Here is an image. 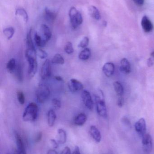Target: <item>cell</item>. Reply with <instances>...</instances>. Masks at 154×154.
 <instances>
[{
  "mask_svg": "<svg viewBox=\"0 0 154 154\" xmlns=\"http://www.w3.org/2000/svg\"><path fill=\"white\" fill-rule=\"evenodd\" d=\"M35 49L27 48L25 51V57L28 64V74L30 79L33 78L38 69V62Z\"/></svg>",
  "mask_w": 154,
  "mask_h": 154,
  "instance_id": "6da1fadb",
  "label": "cell"
},
{
  "mask_svg": "<svg viewBox=\"0 0 154 154\" xmlns=\"http://www.w3.org/2000/svg\"><path fill=\"white\" fill-rule=\"evenodd\" d=\"M39 108L34 102H31L25 108L23 114V120L24 122H33L37 119Z\"/></svg>",
  "mask_w": 154,
  "mask_h": 154,
  "instance_id": "7a4b0ae2",
  "label": "cell"
},
{
  "mask_svg": "<svg viewBox=\"0 0 154 154\" xmlns=\"http://www.w3.org/2000/svg\"><path fill=\"white\" fill-rule=\"evenodd\" d=\"M50 95V91L47 84L41 83L38 86L36 91V97L39 103H45L49 99Z\"/></svg>",
  "mask_w": 154,
  "mask_h": 154,
  "instance_id": "3957f363",
  "label": "cell"
},
{
  "mask_svg": "<svg viewBox=\"0 0 154 154\" xmlns=\"http://www.w3.org/2000/svg\"><path fill=\"white\" fill-rule=\"evenodd\" d=\"M71 28L76 29L83 23V18L81 13L75 7H71L69 12Z\"/></svg>",
  "mask_w": 154,
  "mask_h": 154,
  "instance_id": "277c9868",
  "label": "cell"
},
{
  "mask_svg": "<svg viewBox=\"0 0 154 154\" xmlns=\"http://www.w3.org/2000/svg\"><path fill=\"white\" fill-rule=\"evenodd\" d=\"M95 101L97 112L98 115L102 117L106 118L107 117V111L103 96L101 97L99 95H95Z\"/></svg>",
  "mask_w": 154,
  "mask_h": 154,
  "instance_id": "5b68a950",
  "label": "cell"
},
{
  "mask_svg": "<svg viewBox=\"0 0 154 154\" xmlns=\"http://www.w3.org/2000/svg\"><path fill=\"white\" fill-rule=\"evenodd\" d=\"M52 68L50 61L46 60L42 66L41 69L40 76L43 80H47L51 76Z\"/></svg>",
  "mask_w": 154,
  "mask_h": 154,
  "instance_id": "8992f818",
  "label": "cell"
},
{
  "mask_svg": "<svg viewBox=\"0 0 154 154\" xmlns=\"http://www.w3.org/2000/svg\"><path fill=\"white\" fill-rule=\"evenodd\" d=\"M143 148L144 152L146 154H150L152 150V138L151 135L146 134L143 137L142 140Z\"/></svg>",
  "mask_w": 154,
  "mask_h": 154,
  "instance_id": "52a82bcc",
  "label": "cell"
},
{
  "mask_svg": "<svg viewBox=\"0 0 154 154\" xmlns=\"http://www.w3.org/2000/svg\"><path fill=\"white\" fill-rule=\"evenodd\" d=\"M81 98L85 106L89 110H92L94 108V102L89 91L87 90L82 91Z\"/></svg>",
  "mask_w": 154,
  "mask_h": 154,
  "instance_id": "ba28073f",
  "label": "cell"
},
{
  "mask_svg": "<svg viewBox=\"0 0 154 154\" xmlns=\"http://www.w3.org/2000/svg\"><path fill=\"white\" fill-rule=\"evenodd\" d=\"M68 86L70 91L72 92H77L83 91L84 88L83 84L80 81L74 79L70 80Z\"/></svg>",
  "mask_w": 154,
  "mask_h": 154,
  "instance_id": "9c48e42d",
  "label": "cell"
},
{
  "mask_svg": "<svg viewBox=\"0 0 154 154\" xmlns=\"http://www.w3.org/2000/svg\"><path fill=\"white\" fill-rule=\"evenodd\" d=\"M136 131L141 136L143 137L146 132V123L144 119L141 118L135 125Z\"/></svg>",
  "mask_w": 154,
  "mask_h": 154,
  "instance_id": "30bf717a",
  "label": "cell"
},
{
  "mask_svg": "<svg viewBox=\"0 0 154 154\" xmlns=\"http://www.w3.org/2000/svg\"><path fill=\"white\" fill-rule=\"evenodd\" d=\"M142 28L146 32H150L153 29L154 26L151 20L146 15L143 17L141 21Z\"/></svg>",
  "mask_w": 154,
  "mask_h": 154,
  "instance_id": "8fae6325",
  "label": "cell"
},
{
  "mask_svg": "<svg viewBox=\"0 0 154 154\" xmlns=\"http://www.w3.org/2000/svg\"><path fill=\"white\" fill-rule=\"evenodd\" d=\"M14 136L16 140V145L18 148L17 151L20 154H27L24 143L21 136L19 134V133L15 132Z\"/></svg>",
  "mask_w": 154,
  "mask_h": 154,
  "instance_id": "7c38bea8",
  "label": "cell"
},
{
  "mask_svg": "<svg viewBox=\"0 0 154 154\" xmlns=\"http://www.w3.org/2000/svg\"><path fill=\"white\" fill-rule=\"evenodd\" d=\"M115 69V65L111 62L105 63L102 68L103 73L108 77H111L114 75Z\"/></svg>",
  "mask_w": 154,
  "mask_h": 154,
  "instance_id": "4fadbf2b",
  "label": "cell"
},
{
  "mask_svg": "<svg viewBox=\"0 0 154 154\" xmlns=\"http://www.w3.org/2000/svg\"><path fill=\"white\" fill-rule=\"evenodd\" d=\"M90 133L96 143H99L101 141V135L100 131L95 126L92 125L90 127Z\"/></svg>",
  "mask_w": 154,
  "mask_h": 154,
  "instance_id": "5bb4252c",
  "label": "cell"
},
{
  "mask_svg": "<svg viewBox=\"0 0 154 154\" xmlns=\"http://www.w3.org/2000/svg\"><path fill=\"white\" fill-rule=\"evenodd\" d=\"M120 70L125 74H128L131 72V65L129 61L126 58H123L121 60Z\"/></svg>",
  "mask_w": 154,
  "mask_h": 154,
  "instance_id": "9a60e30c",
  "label": "cell"
},
{
  "mask_svg": "<svg viewBox=\"0 0 154 154\" xmlns=\"http://www.w3.org/2000/svg\"><path fill=\"white\" fill-rule=\"evenodd\" d=\"M41 29L42 32L43 37H44L43 39L46 42H47L52 38V34L51 31L49 28L46 24H42L41 26Z\"/></svg>",
  "mask_w": 154,
  "mask_h": 154,
  "instance_id": "2e32d148",
  "label": "cell"
},
{
  "mask_svg": "<svg viewBox=\"0 0 154 154\" xmlns=\"http://www.w3.org/2000/svg\"><path fill=\"white\" fill-rule=\"evenodd\" d=\"M87 120V116L86 114L81 113L78 114L75 117L74 123L75 125L79 126H83L86 123Z\"/></svg>",
  "mask_w": 154,
  "mask_h": 154,
  "instance_id": "e0dca14e",
  "label": "cell"
},
{
  "mask_svg": "<svg viewBox=\"0 0 154 154\" xmlns=\"http://www.w3.org/2000/svg\"><path fill=\"white\" fill-rule=\"evenodd\" d=\"M89 12L90 16L95 20H99L101 19V15L98 9L96 6L91 5L89 8Z\"/></svg>",
  "mask_w": 154,
  "mask_h": 154,
  "instance_id": "ac0fdd59",
  "label": "cell"
},
{
  "mask_svg": "<svg viewBox=\"0 0 154 154\" xmlns=\"http://www.w3.org/2000/svg\"><path fill=\"white\" fill-rule=\"evenodd\" d=\"M57 116L53 109H50L48 113V123L49 126L52 127L54 126L56 121Z\"/></svg>",
  "mask_w": 154,
  "mask_h": 154,
  "instance_id": "d6986e66",
  "label": "cell"
},
{
  "mask_svg": "<svg viewBox=\"0 0 154 154\" xmlns=\"http://www.w3.org/2000/svg\"><path fill=\"white\" fill-rule=\"evenodd\" d=\"M17 63L15 59L11 58L8 61L6 65V69L9 73L11 74L14 73L16 69Z\"/></svg>",
  "mask_w": 154,
  "mask_h": 154,
  "instance_id": "ffe728a7",
  "label": "cell"
},
{
  "mask_svg": "<svg viewBox=\"0 0 154 154\" xmlns=\"http://www.w3.org/2000/svg\"><path fill=\"white\" fill-rule=\"evenodd\" d=\"M67 134L64 129L59 128L58 130V143L61 144H63L67 141Z\"/></svg>",
  "mask_w": 154,
  "mask_h": 154,
  "instance_id": "44dd1931",
  "label": "cell"
},
{
  "mask_svg": "<svg viewBox=\"0 0 154 154\" xmlns=\"http://www.w3.org/2000/svg\"><path fill=\"white\" fill-rule=\"evenodd\" d=\"M44 14H45V18L47 20L50 22L54 21L56 19L57 14L55 13L50 10L48 7H46L44 10Z\"/></svg>",
  "mask_w": 154,
  "mask_h": 154,
  "instance_id": "7402d4cb",
  "label": "cell"
},
{
  "mask_svg": "<svg viewBox=\"0 0 154 154\" xmlns=\"http://www.w3.org/2000/svg\"><path fill=\"white\" fill-rule=\"evenodd\" d=\"M91 56V51L89 48L84 49L79 54V59L80 60L85 61L88 60Z\"/></svg>",
  "mask_w": 154,
  "mask_h": 154,
  "instance_id": "603a6c76",
  "label": "cell"
},
{
  "mask_svg": "<svg viewBox=\"0 0 154 154\" xmlns=\"http://www.w3.org/2000/svg\"><path fill=\"white\" fill-rule=\"evenodd\" d=\"M14 73L17 80L19 82H22L23 80V71L22 67L20 63L17 64V67Z\"/></svg>",
  "mask_w": 154,
  "mask_h": 154,
  "instance_id": "cb8c5ba5",
  "label": "cell"
},
{
  "mask_svg": "<svg viewBox=\"0 0 154 154\" xmlns=\"http://www.w3.org/2000/svg\"><path fill=\"white\" fill-rule=\"evenodd\" d=\"M114 87L117 95L118 97L123 96L124 93V89L122 84L119 82H115L114 83Z\"/></svg>",
  "mask_w": 154,
  "mask_h": 154,
  "instance_id": "d4e9b609",
  "label": "cell"
},
{
  "mask_svg": "<svg viewBox=\"0 0 154 154\" xmlns=\"http://www.w3.org/2000/svg\"><path fill=\"white\" fill-rule=\"evenodd\" d=\"M34 40L36 46L39 48L44 47L47 43L37 33H35L34 35Z\"/></svg>",
  "mask_w": 154,
  "mask_h": 154,
  "instance_id": "484cf974",
  "label": "cell"
},
{
  "mask_svg": "<svg viewBox=\"0 0 154 154\" xmlns=\"http://www.w3.org/2000/svg\"><path fill=\"white\" fill-rule=\"evenodd\" d=\"M52 62L57 65H63L65 63V60L62 56L59 53L55 54L52 58Z\"/></svg>",
  "mask_w": 154,
  "mask_h": 154,
  "instance_id": "4316f807",
  "label": "cell"
},
{
  "mask_svg": "<svg viewBox=\"0 0 154 154\" xmlns=\"http://www.w3.org/2000/svg\"><path fill=\"white\" fill-rule=\"evenodd\" d=\"M32 29L29 30L26 36V43L27 48H28L35 49L33 42L32 38Z\"/></svg>",
  "mask_w": 154,
  "mask_h": 154,
  "instance_id": "83f0119b",
  "label": "cell"
},
{
  "mask_svg": "<svg viewBox=\"0 0 154 154\" xmlns=\"http://www.w3.org/2000/svg\"><path fill=\"white\" fill-rule=\"evenodd\" d=\"M4 35L7 39L10 40L12 38L14 33V29L13 27L5 28L3 30Z\"/></svg>",
  "mask_w": 154,
  "mask_h": 154,
  "instance_id": "f1b7e54d",
  "label": "cell"
},
{
  "mask_svg": "<svg viewBox=\"0 0 154 154\" xmlns=\"http://www.w3.org/2000/svg\"><path fill=\"white\" fill-rule=\"evenodd\" d=\"M16 15H19L22 16L24 21L27 22L28 21V15L27 12L23 8H20L16 9L15 11Z\"/></svg>",
  "mask_w": 154,
  "mask_h": 154,
  "instance_id": "f546056e",
  "label": "cell"
},
{
  "mask_svg": "<svg viewBox=\"0 0 154 154\" xmlns=\"http://www.w3.org/2000/svg\"><path fill=\"white\" fill-rule=\"evenodd\" d=\"M64 51L67 54L70 55L74 52V49L72 43L71 42H68L64 46Z\"/></svg>",
  "mask_w": 154,
  "mask_h": 154,
  "instance_id": "4dcf8cb0",
  "label": "cell"
},
{
  "mask_svg": "<svg viewBox=\"0 0 154 154\" xmlns=\"http://www.w3.org/2000/svg\"><path fill=\"white\" fill-rule=\"evenodd\" d=\"M89 43V38L88 37H85L80 41V43H79L78 47L84 49L87 48Z\"/></svg>",
  "mask_w": 154,
  "mask_h": 154,
  "instance_id": "1f68e13d",
  "label": "cell"
},
{
  "mask_svg": "<svg viewBox=\"0 0 154 154\" xmlns=\"http://www.w3.org/2000/svg\"><path fill=\"white\" fill-rule=\"evenodd\" d=\"M17 97L19 103L21 105H24L25 103V97L24 94L22 91H19L17 92Z\"/></svg>",
  "mask_w": 154,
  "mask_h": 154,
  "instance_id": "d6a6232c",
  "label": "cell"
},
{
  "mask_svg": "<svg viewBox=\"0 0 154 154\" xmlns=\"http://www.w3.org/2000/svg\"><path fill=\"white\" fill-rule=\"evenodd\" d=\"M52 104L53 108L55 109H59L61 107V102L60 100L57 98H53L52 100Z\"/></svg>",
  "mask_w": 154,
  "mask_h": 154,
  "instance_id": "836d02e7",
  "label": "cell"
},
{
  "mask_svg": "<svg viewBox=\"0 0 154 154\" xmlns=\"http://www.w3.org/2000/svg\"><path fill=\"white\" fill-rule=\"evenodd\" d=\"M38 55L41 59H45L48 57V54L44 50L39 49L38 51Z\"/></svg>",
  "mask_w": 154,
  "mask_h": 154,
  "instance_id": "e575fe53",
  "label": "cell"
},
{
  "mask_svg": "<svg viewBox=\"0 0 154 154\" xmlns=\"http://www.w3.org/2000/svg\"><path fill=\"white\" fill-rule=\"evenodd\" d=\"M124 103V100L122 96L119 97L117 100V105L119 107H122Z\"/></svg>",
  "mask_w": 154,
  "mask_h": 154,
  "instance_id": "d590c367",
  "label": "cell"
},
{
  "mask_svg": "<svg viewBox=\"0 0 154 154\" xmlns=\"http://www.w3.org/2000/svg\"><path fill=\"white\" fill-rule=\"evenodd\" d=\"M42 137V133L41 132H39L36 135L35 137V143H38L41 141Z\"/></svg>",
  "mask_w": 154,
  "mask_h": 154,
  "instance_id": "8d00e7d4",
  "label": "cell"
},
{
  "mask_svg": "<svg viewBox=\"0 0 154 154\" xmlns=\"http://www.w3.org/2000/svg\"><path fill=\"white\" fill-rule=\"evenodd\" d=\"M61 154H71L70 148L68 146H66L62 150Z\"/></svg>",
  "mask_w": 154,
  "mask_h": 154,
  "instance_id": "74e56055",
  "label": "cell"
},
{
  "mask_svg": "<svg viewBox=\"0 0 154 154\" xmlns=\"http://www.w3.org/2000/svg\"><path fill=\"white\" fill-rule=\"evenodd\" d=\"M50 142L53 148H54V149L58 148V143L56 140L53 139H51Z\"/></svg>",
  "mask_w": 154,
  "mask_h": 154,
  "instance_id": "f35d334b",
  "label": "cell"
},
{
  "mask_svg": "<svg viewBox=\"0 0 154 154\" xmlns=\"http://www.w3.org/2000/svg\"><path fill=\"white\" fill-rule=\"evenodd\" d=\"M72 154H81V153H80L79 147L78 146H75Z\"/></svg>",
  "mask_w": 154,
  "mask_h": 154,
  "instance_id": "ab89813d",
  "label": "cell"
},
{
  "mask_svg": "<svg viewBox=\"0 0 154 154\" xmlns=\"http://www.w3.org/2000/svg\"><path fill=\"white\" fill-rule=\"evenodd\" d=\"M133 1H134L135 3L139 6L143 5L144 2V0H133Z\"/></svg>",
  "mask_w": 154,
  "mask_h": 154,
  "instance_id": "60d3db41",
  "label": "cell"
},
{
  "mask_svg": "<svg viewBox=\"0 0 154 154\" xmlns=\"http://www.w3.org/2000/svg\"><path fill=\"white\" fill-rule=\"evenodd\" d=\"M153 61L151 58H149V59L147 60V66L149 67H151L153 65Z\"/></svg>",
  "mask_w": 154,
  "mask_h": 154,
  "instance_id": "b9f144b4",
  "label": "cell"
},
{
  "mask_svg": "<svg viewBox=\"0 0 154 154\" xmlns=\"http://www.w3.org/2000/svg\"><path fill=\"white\" fill-rule=\"evenodd\" d=\"M47 154H58L57 151H55L54 149H51L49 150L47 152Z\"/></svg>",
  "mask_w": 154,
  "mask_h": 154,
  "instance_id": "7bdbcfd3",
  "label": "cell"
},
{
  "mask_svg": "<svg viewBox=\"0 0 154 154\" xmlns=\"http://www.w3.org/2000/svg\"><path fill=\"white\" fill-rule=\"evenodd\" d=\"M55 80L59 82H63V79L62 77L59 76H55L54 77Z\"/></svg>",
  "mask_w": 154,
  "mask_h": 154,
  "instance_id": "ee69618b",
  "label": "cell"
},
{
  "mask_svg": "<svg viewBox=\"0 0 154 154\" xmlns=\"http://www.w3.org/2000/svg\"><path fill=\"white\" fill-rule=\"evenodd\" d=\"M151 56H152V57L154 59V51L152 52V53H151Z\"/></svg>",
  "mask_w": 154,
  "mask_h": 154,
  "instance_id": "f6af8a7d",
  "label": "cell"
},
{
  "mask_svg": "<svg viewBox=\"0 0 154 154\" xmlns=\"http://www.w3.org/2000/svg\"><path fill=\"white\" fill-rule=\"evenodd\" d=\"M14 154H20L19 153V152H18V151H15V152H14Z\"/></svg>",
  "mask_w": 154,
  "mask_h": 154,
  "instance_id": "bcb514c9",
  "label": "cell"
}]
</instances>
